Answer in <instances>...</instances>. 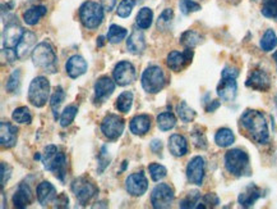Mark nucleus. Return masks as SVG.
Returning a JSON list of instances; mask_svg holds the SVG:
<instances>
[{
    "mask_svg": "<svg viewBox=\"0 0 277 209\" xmlns=\"http://www.w3.org/2000/svg\"><path fill=\"white\" fill-rule=\"evenodd\" d=\"M240 123L244 130L248 133L252 140L258 144H267L269 140L268 124L266 117L262 112L256 109H248L240 117Z\"/></svg>",
    "mask_w": 277,
    "mask_h": 209,
    "instance_id": "obj_1",
    "label": "nucleus"
},
{
    "mask_svg": "<svg viewBox=\"0 0 277 209\" xmlns=\"http://www.w3.org/2000/svg\"><path fill=\"white\" fill-rule=\"evenodd\" d=\"M41 159L47 171L54 173L55 177L60 181H64L67 175V166H68L66 154L58 150L55 145H49L45 148Z\"/></svg>",
    "mask_w": 277,
    "mask_h": 209,
    "instance_id": "obj_2",
    "label": "nucleus"
},
{
    "mask_svg": "<svg viewBox=\"0 0 277 209\" xmlns=\"http://www.w3.org/2000/svg\"><path fill=\"white\" fill-rule=\"evenodd\" d=\"M225 167L228 172L236 177L251 175L249 156L241 149H231L225 154Z\"/></svg>",
    "mask_w": 277,
    "mask_h": 209,
    "instance_id": "obj_3",
    "label": "nucleus"
},
{
    "mask_svg": "<svg viewBox=\"0 0 277 209\" xmlns=\"http://www.w3.org/2000/svg\"><path fill=\"white\" fill-rule=\"evenodd\" d=\"M32 61H34L35 66L45 69L46 72L54 73L56 71V54H55L51 44L47 41H42L39 45L35 46L32 50Z\"/></svg>",
    "mask_w": 277,
    "mask_h": 209,
    "instance_id": "obj_4",
    "label": "nucleus"
},
{
    "mask_svg": "<svg viewBox=\"0 0 277 209\" xmlns=\"http://www.w3.org/2000/svg\"><path fill=\"white\" fill-rule=\"evenodd\" d=\"M79 18L86 29H97L104 21V8L96 2H86L79 9Z\"/></svg>",
    "mask_w": 277,
    "mask_h": 209,
    "instance_id": "obj_5",
    "label": "nucleus"
},
{
    "mask_svg": "<svg viewBox=\"0 0 277 209\" xmlns=\"http://www.w3.org/2000/svg\"><path fill=\"white\" fill-rule=\"evenodd\" d=\"M50 95V84L45 77L39 76L32 80L28 89V100L36 108H41L46 104Z\"/></svg>",
    "mask_w": 277,
    "mask_h": 209,
    "instance_id": "obj_6",
    "label": "nucleus"
},
{
    "mask_svg": "<svg viewBox=\"0 0 277 209\" xmlns=\"http://www.w3.org/2000/svg\"><path fill=\"white\" fill-rule=\"evenodd\" d=\"M142 86L144 91L149 94H156L165 86V74L162 69L157 66H149L142 74Z\"/></svg>",
    "mask_w": 277,
    "mask_h": 209,
    "instance_id": "obj_7",
    "label": "nucleus"
},
{
    "mask_svg": "<svg viewBox=\"0 0 277 209\" xmlns=\"http://www.w3.org/2000/svg\"><path fill=\"white\" fill-rule=\"evenodd\" d=\"M72 191H73L74 196H76L77 200L82 204V205H86L91 201L92 198L99 194V189L96 188L94 182L88 180V178L79 177L72 182Z\"/></svg>",
    "mask_w": 277,
    "mask_h": 209,
    "instance_id": "obj_8",
    "label": "nucleus"
},
{
    "mask_svg": "<svg viewBox=\"0 0 277 209\" xmlns=\"http://www.w3.org/2000/svg\"><path fill=\"white\" fill-rule=\"evenodd\" d=\"M174 200V190L168 184H160L152 190L151 203L156 209L169 208Z\"/></svg>",
    "mask_w": 277,
    "mask_h": 209,
    "instance_id": "obj_9",
    "label": "nucleus"
},
{
    "mask_svg": "<svg viewBox=\"0 0 277 209\" xmlns=\"http://www.w3.org/2000/svg\"><path fill=\"white\" fill-rule=\"evenodd\" d=\"M124 119L116 114H109L101 123V131L109 140H116L124 131Z\"/></svg>",
    "mask_w": 277,
    "mask_h": 209,
    "instance_id": "obj_10",
    "label": "nucleus"
},
{
    "mask_svg": "<svg viewBox=\"0 0 277 209\" xmlns=\"http://www.w3.org/2000/svg\"><path fill=\"white\" fill-rule=\"evenodd\" d=\"M113 76L119 86H127L132 84V82H134L137 74L133 64L127 61H123L116 64L115 68H114Z\"/></svg>",
    "mask_w": 277,
    "mask_h": 209,
    "instance_id": "obj_11",
    "label": "nucleus"
},
{
    "mask_svg": "<svg viewBox=\"0 0 277 209\" xmlns=\"http://www.w3.org/2000/svg\"><path fill=\"white\" fill-rule=\"evenodd\" d=\"M193 50L192 49H186L184 51H171L170 54L168 56V67L171 69V71L175 72H180L181 69L186 68L189 63L193 59Z\"/></svg>",
    "mask_w": 277,
    "mask_h": 209,
    "instance_id": "obj_12",
    "label": "nucleus"
},
{
    "mask_svg": "<svg viewBox=\"0 0 277 209\" xmlns=\"http://www.w3.org/2000/svg\"><path fill=\"white\" fill-rule=\"evenodd\" d=\"M187 177L193 185L201 186L204 177V159L202 156H194L187 166Z\"/></svg>",
    "mask_w": 277,
    "mask_h": 209,
    "instance_id": "obj_13",
    "label": "nucleus"
},
{
    "mask_svg": "<svg viewBox=\"0 0 277 209\" xmlns=\"http://www.w3.org/2000/svg\"><path fill=\"white\" fill-rule=\"evenodd\" d=\"M126 188L132 196H142L148 189V181L143 172L133 173L127 178Z\"/></svg>",
    "mask_w": 277,
    "mask_h": 209,
    "instance_id": "obj_14",
    "label": "nucleus"
},
{
    "mask_svg": "<svg viewBox=\"0 0 277 209\" xmlns=\"http://www.w3.org/2000/svg\"><path fill=\"white\" fill-rule=\"evenodd\" d=\"M245 85L257 91H267L271 88V79L263 69H256L249 74Z\"/></svg>",
    "mask_w": 277,
    "mask_h": 209,
    "instance_id": "obj_15",
    "label": "nucleus"
},
{
    "mask_svg": "<svg viewBox=\"0 0 277 209\" xmlns=\"http://www.w3.org/2000/svg\"><path fill=\"white\" fill-rule=\"evenodd\" d=\"M23 34V29L17 22H11V23L7 24L3 32L4 48H16L19 41H21Z\"/></svg>",
    "mask_w": 277,
    "mask_h": 209,
    "instance_id": "obj_16",
    "label": "nucleus"
},
{
    "mask_svg": "<svg viewBox=\"0 0 277 209\" xmlns=\"http://www.w3.org/2000/svg\"><path fill=\"white\" fill-rule=\"evenodd\" d=\"M235 80L236 79L223 77L217 85V95L224 101H233L235 99L236 93H238V84Z\"/></svg>",
    "mask_w": 277,
    "mask_h": 209,
    "instance_id": "obj_17",
    "label": "nucleus"
},
{
    "mask_svg": "<svg viewBox=\"0 0 277 209\" xmlns=\"http://www.w3.org/2000/svg\"><path fill=\"white\" fill-rule=\"evenodd\" d=\"M115 90V84L110 77L104 76L99 79L95 84V100L96 101H104L109 98Z\"/></svg>",
    "mask_w": 277,
    "mask_h": 209,
    "instance_id": "obj_18",
    "label": "nucleus"
},
{
    "mask_svg": "<svg viewBox=\"0 0 277 209\" xmlns=\"http://www.w3.org/2000/svg\"><path fill=\"white\" fill-rule=\"evenodd\" d=\"M17 127L8 122L0 123V143L4 148H13L17 143Z\"/></svg>",
    "mask_w": 277,
    "mask_h": 209,
    "instance_id": "obj_19",
    "label": "nucleus"
},
{
    "mask_svg": "<svg viewBox=\"0 0 277 209\" xmlns=\"http://www.w3.org/2000/svg\"><path fill=\"white\" fill-rule=\"evenodd\" d=\"M37 200L42 206H46L56 200V190L52 184L44 181L37 186Z\"/></svg>",
    "mask_w": 277,
    "mask_h": 209,
    "instance_id": "obj_20",
    "label": "nucleus"
},
{
    "mask_svg": "<svg viewBox=\"0 0 277 209\" xmlns=\"http://www.w3.org/2000/svg\"><path fill=\"white\" fill-rule=\"evenodd\" d=\"M66 69L67 73L69 74V77L77 79V77L82 76V74L87 71V62L84 61L82 57L73 56L68 59V62H67Z\"/></svg>",
    "mask_w": 277,
    "mask_h": 209,
    "instance_id": "obj_21",
    "label": "nucleus"
},
{
    "mask_svg": "<svg viewBox=\"0 0 277 209\" xmlns=\"http://www.w3.org/2000/svg\"><path fill=\"white\" fill-rule=\"evenodd\" d=\"M151 128V117L147 114H139L131 121V131L137 136H143Z\"/></svg>",
    "mask_w": 277,
    "mask_h": 209,
    "instance_id": "obj_22",
    "label": "nucleus"
},
{
    "mask_svg": "<svg viewBox=\"0 0 277 209\" xmlns=\"http://www.w3.org/2000/svg\"><path fill=\"white\" fill-rule=\"evenodd\" d=\"M262 196V190L259 188H257L256 185H249L243 193L239 195L238 201L241 206L244 208H249V206L253 205L257 200Z\"/></svg>",
    "mask_w": 277,
    "mask_h": 209,
    "instance_id": "obj_23",
    "label": "nucleus"
},
{
    "mask_svg": "<svg viewBox=\"0 0 277 209\" xmlns=\"http://www.w3.org/2000/svg\"><path fill=\"white\" fill-rule=\"evenodd\" d=\"M35 43H36V35L32 34V32L27 31L24 32L23 36H22L21 41L18 43V45L16 46V51L18 54V58L23 59L31 53L32 49H35Z\"/></svg>",
    "mask_w": 277,
    "mask_h": 209,
    "instance_id": "obj_24",
    "label": "nucleus"
},
{
    "mask_svg": "<svg viewBox=\"0 0 277 209\" xmlns=\"http://www.w3.org/2000/svg\"><path fill=\"white\" fill-rule=\"evenodd\" d=\"M169 150L174 156H183L188 153V143L181 135H171L169 139Z\"/></svg>",
    "mask_w": 277,
    "mask_h": 209,
    "instance_id": "obj_25",
    "label": "nucleus"
},
{
    "mask_svg": "<svg viewBox=\"0 0 277 209\" xmlns=\"http://www.w3.org/2000/svg\"><path fill=\"white\" fill-rule=\"evenodd\" d=\"M32 201V195L31 190H29L28 186L26 184H21L18 188V190L16 191V194L13 195V204L16 208L23 209L26 206H28Z\"/></svg>",
    "mask_w": 277,
    "mask_h": 209,
    "instance_id": "obj_26",
    "label": "nucleus"
},
{
    "mask_svg": "<svg viewBox=\"0 0 277 209\" xmlns=\"http://www.w3.org/2000/svg\"><path fill=\"white\" fill-rule=\"evenodd\" d=\"M127 48L132 54H141L146 48L144 36L141 31L136 30L131 34L129 39L127 40Z\"/></svg>",
    "mask_w": 277,
    "mask_h": 209,
    "instance_id": "obj_27",
    "label": "nucleus"
},
{
    "mask_svg": "<svg viewBox=\"0 0 277 209\" xmlns=\"http://www.w3.org/2000/svg\"><path fill=\"white\" fill-rule=\"evenodd\" d=\"M47 9L45 6H35L31 7L29 9H27L23 13V21L24 23H27L28 26H35V24L39 23L40 19L46 14Z\"/></svg>",
    "mask_w": 277,
    "mask_h": 209,
    "instance_id": "obj_28",
    "label": "nucleus"
},
{
    "mask_svg": "<svg viewBox=\"0 0 277 209\" xmlns=\"http://www.w3.org/2000/svg\"><path fill=\"white\" fill-rule=\"evenodd\" d=\"M214 141L220 148H228L234 144L235 136H234L233 131L229 130V128H220L214 136Z\"/></svg>",
    "mask_w": 277,
    "mask_h": 209,
    "instance_id": "obj_29",
    "label": "nucleus"
},
{
    "mask_svg": "<svg viewBox=\"0 0 277 209\" xmlns=\"http://www.w3.org/2000/svg\"><path fill=\"white\" fill-rule=\"evenodd\" d=\"M203 37L198 34V32L193 31V30H188L180 36V44L186 46V49H193L198 44L202 43Z\"/></svg>",
    "mask_w": 277,
    "mask_h": 209,
    "instance_id": "obj_30",
    "label": "nucleus"
},
{
    "mask_svg": "<svg viewBox=\"0 0 277 209\" xmlns=\"http://www.w3.org/2000/svg\"><path fill=\"white\" fill-rule=\"evenodd\" d=\"M176 118L170 112H165L157 116V126L161 131H169L175 127Z\"/></svg>",
    "mask_w": 277,
    "mask_h": 209,
    "instance_id": "obj_31",
    "label": "nucleus"
},
{
    "mask_svg": "<svg viewBox=\"0 0 277 209\" xmlns=\"http://www.w3.org/2000/svg\"><path fill=\"white\" fill-rule=\"evenodd\" d=\"M127 35H128V31L124 27L118 26V24H111L109 31H107V40L111 44H118L121 40L126 39Z\"/></svg>",
    "mask_w": 277,
    "mask_h": 209,
    "instance_id": "obj_32",
    "label": "nucleus"
},
{
    "mask_svg": "<svg viewBox=\"0 0 277 209\" xmlns=\"http://www.w3.org/2000/svg\"><path fill=\"white\" fill-rule=\"evenodd\" d=\"M261 49L263 51H271L277 46V36L273 30H267L261 39Z\"/></svg>",
    "mask_w": 277,
    "mask_h": 209,
    "instance_id": "obj_33",
    "label": "nucleus"
},
{
    "mask_svg": "<svg viewBox=\"0 0 277 209\" xmlns=\"http://www.w3.org/2000/svg\"><path fill=\"white\" fill-rule=\"evenodd\" d=\"M153 19V12L149 8H142L137 14V26L142 30L149 29Z\"/></svg>",
    "mask_w": 277,
    "mask_h": 209,
    "instance_id": "obj_34",
    "label": "nucleus"
},
{
    "mask_svg": "<svg viewBox=\"0 0 277 209\" xmlns=\"http://www.w3.org/2000/svg\"><path fill=\"white\" fill-rule=\"evenodd\" d=\"M132 104H133V94L131 91H124L116 99V108L123 113H128L131 111Z\"/></svg>",
    "mask_w": 277,
    "mask_h": 209,
    "instance_id": "obj_35",
    "label": "nucleus"
},
{
    "mask_svg": "<svg viewBox=\"0 0 277 209\" xmlns=\"http://www.w3.org/2000/svg\"><path fill=\"white\" fill-rule=\"evenodd\" d=\"M176 112H178L179 118L183 122H186V123H189V122H192L196 118V112H194V109H192L186 101H180V103L178 104Z\"/></svg>",
    "mask_w": 277,
    "mask_h": 209,
    "instance_id": "obj_36",
    "label": "nucleus"
},
{
    "mask_svg": "<svg viewBox=\"0 0 277 209\" xmlns=\"http://www.w3.org/2000/svg\"><path fill=\"white\" fill-rule=\"evenodd\" d=\"M64 98H66V93H64L63 89H61L60 86L55 89V93L52 94L51 101H50L55 119H58V111H59V108H60L61 103H63Z\"/></svg>",
    "mask_w": 277,
    "mask_h": 209,
    "instance_id": "obj_37",
    "label": "nucleus"
},
{
    "mask_svg": "<svg viewBox=\"0 0 277 209\" xmlns=\"http://www.w3.org/2000/svg\"><path fill=\"white\" fill-rule=\"evenodd\" d=\"M12 118L13 121H16L17 123H31L32 122V116L31 112L27 107H21V108H17L16 111L12 114Z\"/></svg>",
    "mask_w": 277,
    "mask_h": 209,
    "instance_id": "obj_38",
    "label": "nucleus"
},
{
    "mask_svg": "<svg viewBox=\"0 0 277 209\" xmlns=\"http://www.w3.org/2000/svg\"><path fill=\"white\" fill-rule=\"evenodd\" d=\"M261 12L267 18L277 21V0H263Z\"/></svg>",
    "mask_w": 277,
    "mask_h": 209,
    "instance_id": "obj_39",
    "label": "nucleus"
},
{
    "mask_svg": "<svg viewBox=\"0 0 277 209\" xmlns=\"http://www.w3.org/2000/svg\"><path fill=\"white\" fill-rule=\"evenodd\" d=\"M77 113H78V108L76 106H68L63 111L60 116V124L63 127H68L69 124L74 121Z\"/></svg>",
    "mask_w": 277,
    "mask_h": 209,
    "instance_id": "obj_40",
    "label": "nucleus"
},
{
    "mask_svg": "<svg viewBox=\"0 0 277 209\" xmlns=\"http://www.w3.org/2000/svg\"><path fill=\"white\" fill-rule=\"evenodd\" d=\"M201 194L198 193V191H192V193H189L188 195L186 196V198L183 199V200L180 201V208H197V204L199 203V200H201Z\"/></svg>",
    "mask_w": 277,
    "mask_h": 209,
    "instance_id": "obj_41",
    "label": "nucleus"
},
{
    "mask_svg": "<svg viewBox=\"0 0 277 209\" xmlns=\"http://www.w3.org/2000/svg\"><path fill=\"white\" fill-rule=\"evenodd\" d=\"M134 4H136L134 0H121L118 9H116V14L121 17V18H127V17L131 16L132 11L134 8Z\"/></svg>",
    "mask_w": 277,
    "mask_h": 209,
    "instance_id": "obj_42",
    "label": "nucleus"
},
{
    "mask_svg": "<svg viewBox=\"0 0 277 209\" xmlns=\"http://www.w3.org/2000/svg\"><path fill=\"white\" fill-rule=\"evenodd\" d=\"M148 171H149V175H151L152 180L153 181H160L162 180V178L166 176V173H168V171H166V168H165L164 166H161V164H157V163H151L148 166Z\"/></svg>",
    "mask_w": 277,
    "mask_h": 209,
    "instance_id": "obj_43",
    "label": "nucleus"
},
{
    "mask_svg": "<svg viewBox=\"0 0 277 209\" xmlns=\"http://www.w3.org/2000/svg\"><path fill=\"white\" fill-rule=\"evenodd\" d=\"M179 7H180L181 13L186 14V16H188L192 12H198L201 9V6L196 3L194 0H180Z\"/></svg>",
    "mask_w": 277,
    "mask_h": 209,
    "instance_id": "obj_44",
    "label": "nucleus"
},
{
    "mask_svg": "<svg viewBox=\"0 0 277 209\" xmlns=\"http://www.w3.org/2000/svg\"><path fill=\"white\" fill-rule=\"evenodd\" d=\"M19 82H21V72H19V69H17L12 73V76L9 77V81L7 82V90L9 93H17L19 89Z\"/></svg>",
    "mask_w": 277,
    "mask_h": 209,
    "instance_id": "obj_45",
    "label": "nucleus"
},
{
    "mask_svg": "<svg viewBox=\"0 0 277 209\" xmlns=\"http://www.w3.org/2000/svg\"><path fill=\"white\" fill-rule=\"evenodd\" d=\"M173 17H174L173 9H170V8L165 9V11L161 13V16L159 17V21H157V27H159L160 30L166 29V27H168V24L171 22V19H173Z\"/></svg>",
    "mask_w": 277,
    "mask_h": 209,
    "instance_id": "obj_46",
    "label": "nucleus"
},
{
    "mask_svg": "<svg viewBox=\"0 0 277 209\" xmlns=\"http://www.w3.org/2000/svg\"><path fill=\"white\" fill-rule=\"evenodd\" d=\"M220 203L219 198H217L214 194H206V195L202 198V204L201 205H198V208H213V206H216L217 204Z\"/></svg>",
    "mask_w": 277,
    "mask_h": 209,
    "instance_id": "obj_47",
    "label": "nucleus"
},
{
    "mask_svg": "<svg viewBox=\"0 0 277 209\" xmlns=\"http://www.w3.org/2000/svg\"><path fill=\"white\" fill-rule=\"evenodd\" d=\"M192 136H193V141H194V144H196L197 148H201V149H206L207 148L206 138H204L203 134L194 131L193 135H192Z\"/></svg>",
    "mask_w": 277,
    "mask_h": 209,
    "instance_id": "obj_48",
    "label": "nucleus"
},
{
    "mask_svg": "<svg viewBox=\"0 0 277 209\" xmlns=\"http://www.w3.org/2000/svg\"><path fill=\"white\" fill-rule=\"evenodd\" d=\"M11 173H12L11 167L3 162V163H2V188L8 182V180L11 178Z\"/></svg>",
    "mask_w": 277,
    "mask_h": 209,
    "instance_id": "obj_49",
    "label": "nucleus"
},
{
    "mask_svg": "<svg viewBox=\"0 0 277 209\" xmlns=\"http://www.w3.org/2000/svg\"><path fill=\"white\" fill-rule=\"evenodd\" d=\"M239 76L238 68H234V67H226L224 68L221 77H229V79H236Z\"/></svg>",
    "mask_w": 277,
    "mask_h": 209,
    "instance_id": "obj_50",
    "label": "nucleus"
},
{
    "mask_svg": "<svg viewBox=\"0 0 277 209\" xmlns=\"http://www.w3.org/2000/svg\"><path fill=\"white\" fill-rule=\"evenodd\" d=\"M105 155H106V148H102V151L101 154H100V158H99V162H100V171H104L105 170V167L109 166V162L110 159L109 158H105Z\"/></svg>",
    "mask_w": 277,
    "mask_h": 209,
    "instance_id": "obj_51",
    "label": "nucleus"
},
{
    "mask_svg": "<svg viewBox=\"0 0 277 209\" xmlns=\"http://www.w3.org/2000/svg\"><path fill=\"white\" fill-rule=\"evenodd\" d=\"M100 2H101L102 8H104L106 12H111L114 8H115L116 0H100Z\"/></svg>",
    "mask_w": 277,
    "mask_h": 209,
    "instance_id": "obj_52",
    "label": "nucleus"
},
{
    "mask_svg": "<svg viewBox=\"0 0 277 209\" xmlns=\"http://www.w3.org/2000/svg\"><path fill=\"white\" fill-rule=\"evenodd\" d=\"M55 201H56V204H58L56 206H59V208H67V206H68V203H69V199L67 198L64 194H61L59 198H56V200Z\"/></svg>",
    "mask_w": 277,
    "mask_h": 209,
    "instance_id": "obj_53",
    "label": "nucleus"
},
{
    "mask_svg": "<svg viewBox=\"0 0 277 209\" xmlns=\"http://www.w3.org/2000/svg\"><path fill=\"white\" fill-rule=\"evenodd\" d=\"M151 149H152V151H153V153H160V151H161V149H162V143L160 140H153L151 143Z\"/></svg>",
    "mask_w": 277,
    "mask_h": 209,
    "instance_id": "obj_54",
    "label": "nucleus"
},
{
    "mask_svg": "<svg viewBox=\"0 0 277 209\" xmlns=\"http://www.w3.org/2000/svg\"><path fill=\"white\" fill-rule=\"evenodd\" d=\"M219 107H220V101H219V100H212L211 103H209L208 106L206 107V111H207V112H209V113H211V112L216 111V109L219 108Z\"/></svg>",
    "mask_w": 277,
    "mask_h": 209,
    "instance_id": "obj_55",
    "label": "nucleus"
},
{
    "mask_svg": "<svg viewBox=\"0 0 277 209\" xmlns=\"http://www.w3.org/2000/svg\"><path fill=\"white\" fill-rule=\"evenodd\" d=\"M104 37L100 36L99 39H97V46H104Z\"/></svg>",
    "mask_w": 277,
    "mask_h": 209,
    "instance_id": "obj_56",
    "label": "nucleus"
},
{
    "mask_svg": "<svg viewBox=\"0 0 277 209\" xmlns=\"http://www.w3.org/2000/svg\"><path fill=\"white\" fill-rule=\"evenodd\" d=\"M273 59L276 61V63H277V50L273 53Z\"/></svg>",
    "mask_w": 277,
    "mask_h": 209,
    "instance_id": "obj_57",
    "label": "nucleus"
},
{
    "mask_svg": "<svg viewBox=\"0 0 277 209\" xmlns=\"http://www.w3.org/2000/svg\"><path fill=\"white\" fill-rule=\"evenodd\" d=\"M276 103H277V98H276Z\"/></svg>",
    "mask_w": 277,
    "mask_h": 209,
    "instance_id": "obj_58",
    "label": "nucleus"
}]
</instances>
